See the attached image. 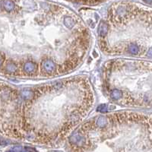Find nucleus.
Masks as SVG:
<instances>
[{
	"label": "nucleus",
	"mask_w": 152,
	"mask_h": 152,
	"mask_svg": "<svg viewBox=\"0 0 152 152\" xmlns=\"http://www.w3.org/2000/svg\"><path fill=\"white\" fill-rule=\"evenodd\" d=\"M94 103L85 75L24 87L0 82V133L18 141L56 145L85 121Z\"/></svg>",
	"instance_id": "obj_1"
},
{
	"label": "nucleus",
	"mask_w": 152,
	"mask_h": 152,
	"mask_svg": "<svg viewBox=\"0 0 152 152\" xmlns=\"http://www.w3.org/2000/svg\"><path fill=\"white\" fill-rule=\"evenodd\" d=\"M151 116L117 111L94 116L69 135L72 152H151Z\"/></svg>",
	"instance_id": "obj_2"
},
{
	"label": "nucleus",
	"mask_w": 152,
	"mask_h": 152,
	"mask_svg": "<svg viewBox=\"0 0 152 152\" xmlns=\"http://www.w3.org/2000/svg\"><path fill=\"white\" fill-rule=\"evenodd\" d=\"M151 11L130 3L113 5L98 29L101 51L117 58L151 59Z\"/></svg>",
	"instance_id": "obj_3"
},
{
	"label": "nucleus",
	"mask_w": 152,
	"mask_h": 152,
	"mask_svg": "<svg viewBox=\"0 0 152 152\" xmlns=\"http://www.w3.org/2000/svg\"><path fill=\"white\" fill-rule=\"evenodd\" d=\"M151 62L114 58L101 69L103 91L114 104L129 108L151 106Z\"/></svg>",
	"instance_id": "obj_4"
},
{
	"label": "nucleus",
	"mask_w": 152,
	"mask_h": 152,
	"mask_svg": "<svg viewBox=\"0 0 152 152\" xmlns=\"http://www.w3.org/2000/svg\"><path fill=\"white\" fill-rule=\"evenodd\" d=\"M0 7H1V2H0Z\"/></svg>",
	"instance_id": "obj_5"
}]
</instances>
